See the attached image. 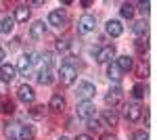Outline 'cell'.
I'll list each match as a JSON object with an SVG mask.
<instances>
[{"instance_id": "1", "label": "cell", "mask_w": 157, "mask_h": 140, "mask_svg": "<svg viewBox=\"0 0 157 140\" xmlns=\"http://www.w3.org/2000/svg\"><path fill=\"white\" fill-rule=\"evenodd\" d=\"M94 113H97V107H94L92 100H80L78 107H75V115L80 117V119H86V121L92 119Z\"/></svg>"}, {"instance_id": "6", "label": "cell", "mask_w": 157, "mask_h": 140, "mask_svg": "<svg viewBox=\"0 0 157 140\" xmlns=\"http://www.w3.org/2000/svg\"><path fill=\"white\" fill-rule=\"evenodd\" d=\"M97 61H98V63H103V65L113 63V61H115V48H113V46L98 48V50H97Z\"/></svg>"}, {"instance_id": "25", "label": "cell", "mask_w": 157, "mask_h": 140, "mask_svg": "<svg viewBox=\"0 0 157 140\" xmlns=\"http://www.w3.org/2000/svg\"><path fill=\"white\" fill-rule=\"evenodd\" d=\"M145 86H143V84L138 82V84H134V88H132V96L134 98H136V100H140V98H143V96H145Z\"/></svg>"}, {"instance_id": "14", "label": "cell", "mask_w": 157, "mask_h": 140, "mask_svg": "<svg viewBox=\"0 0 157 140\" xmlns=\"http://www.w3.org/2000/svg\"><path fill=\"white\" fill-rule=\"evenodd\" d=\"M120 100H121V88L120 86H115L113 90H109V92L105 94V103H107L109 107H115Z\"/></svg>"}, {"instance_id": "34", "label": "cell", "mask_w": 157, "mask_h": 140, "mask_svg": "<svg viewBox=\"0 0 157 140\" xmlns=\"http://www.w3.org/2000/svg\"><path fill=\"white\" fill-rule=\"evenodd\" d=\"M138 11L143 13V15H147V13H149V2H140V4H138Z\"/></svg>"}, {"instance_id": "2", "label": "cell", "mask_w": 157, "mask_h": 140, "mask_svg": "<svg viewBox=\"0 0 157 140\" xmlns=\"http://www.w3.org/2000/svg\"><path fill=\"white\" fill-rule=\"evenodd\" d=\"M59 75H61V82L65 84V86H71V84H75V80H78V69L73 67L71 63H65V65H61Z\"/></svg>"}, {"instance_id": "18", "label": "cell", "mask_w": 157, "mask_h": 140, "mask_svg": "<svg viewBox=\"0 0 157 140\" xmlns=\"http://www.w3.org/2000/svg\"><path fill=\"white\" fill-rule=\"evenodd\" d=\"M103 119H105V123L107 126H117V121H120V117H117V113H115V109H107L105 113H103Z\"/></svg>"}, {"instance_id": "5", "label": "cell", "mask_w": 157, "mask_h": 140, "mask_svg": "<svg viewBox=\"0 0 157 140\" xmlns=\"http://www.w3.org/2000/svg\"><path fill=\"white\" fill-rule=\"evenodd\" d=\"M17 98L25 103V105H32L34 100H36V92H34V88L32 86H27V84H21L19 88H17Z\"/></svg>"}, {"instance_id": "27", "label": "cell", "mask_w": 157, "mask_h": 140, "mask_svg": "<svg viewBox=\"0 0 157 140\" xmlns=\"http://www.w3.org/2000/svg\"><path fill=\"white\" fill-rule=\"evenodd\" d=\"M88 130H90V132H101V130H103V123L92 117V119H88Z\"/></svg>"}, {"instance_id": "10", "label": "cell", "mask_w": 157, "mask_h": 140, "mask_svg": "<svg viewBox=\"0 0 157 140\" xmlns=\"http://www.w3.org/2000/svg\"><path fill=\"white\" fill-rule=\"evenodd\" d=\"M105 32H107V36H111V38H120L121 32H124V25H121L117 19H109L107 25H105Z\"/></svg>"}, {"instance_id": "12", "label": "cell", "mask_w": 157, "mask_h": 140, "mask_svg": "<svg viewBox=\"0 0 157 140\" xmlns=\"http://www.w3.org/2000/svg\"><path fill=\"white\" fill-rule=\"evenodd\" d=\"M29 4H21V6H17L15 9V15H13V19H15V23H25L27 19H29Z\"/></svg>"}, {"instance_id": "9", "label": "cell", "mask_w": 157, "mask_h": 140, "mask_svg": "<svg viewBox=\"0 0 157 140\" xmlns=\"http://www.w3.org/2000/svg\"><path fill=\"white\" fill-rule=\"evenodd\" d=\"M115 67L121 71V73H128V71H132V67H134V61H132V57H128V55H121V57H115Z\"/></svg>"}, {"instance_id": "20", "label": "cell", "mask_w": 157, "mask_h": 140, "mask_svg": "<svg viewBox=\"0 0 157 140\" xmlns=\"http://www.w3.org/2000/svg\"><path fill=\"white\" fill-rule=\"evenodd\" d=\"M107 78H109V80H113V82H120V80H121V71L115 67V63H109V67H107Z\"/></svg>"}, {"instance_id": "22", "label": "cell", "mask_w": 157, "mask_h": 140, "mask_svg": "<svg viewBox=\"0 0 157 140\" xmlns=\"http://www.w3.org/2000/svg\"><path fill=\"white\" fill-rule=\"evenodd\" d=\"M132 32H134V36L143 38V36L147 34V23H145V21H138V23H134V25H132Z\"/></svg>"}, {"instance_id": "33", "label": "cell", "mask_w": 157, "mask_h": 140, "mask_svg": "<svg viewBox=\"0 0 157 140\" xmlns=\"http://www.w3.org/2000/svg\"><path fill=\"white\" fill-rule=\"evenodd\" d=\"M42 109H44V107H34V109L29 111V115H32V117H42V113H44Z\"/></svg>"}, {"instance_id": "15", "label": "cell", "mask_w": 157, "mask_h": 140, "mask_svg": "<svg viewBox=\"0 0 157 140\" xmlns=\"http://www.w3.org/2000/svg\"><path fill=\"white\" fill-rule=\"evenodd\" d=\"M55 82V75H52V71L48 67H44V69L38 71V84H42V86H50V84Z\"/></svg>"}, {"instance_id": "36", "label": "cell", "mask_w": 157, "mask_h": 140, "mask_svg": "<svg viewBox=\"0 0 157 140\" xmlns=\"http://www.w3.org/2000/svg\"><path fill=\"white\" fill-rule=\"evenodd\" d=\"M4 92H6V84L0 80V96H4Z\"/></svg>"}, {"instance_id": "19", "label": "cell", "mask_w": 157, "mask_h": 140, "mask_svg": "<svg viewBox=\"0 0 157 140\" xmlns=\"http://www.w3.org/2000/svg\"><path fill=\"white\" fill-rule=\"evenodd\" d=\"M34 136H36V132H34L32 126H21V130H19V140H34Z\"/></svg>"}, {"instance_id": "31", "label": "cell", "mask_w": 157, "mask_h": 140, "mask_svg": "<svg viewBox=\"0 0 157 140\" xmlns=\"http://www.w3.org/2000/svg\"><path fill=\"white\" fill-rule=\"evenodd\" d=\"M147 75H149V67H147L145 63H140L138 65V78L140 80H147Z\"/></svg>"}, {"instance_id": "30", "label": "cell", "mask_w": 157, "mask_h": 140, "mask_svg": "<svg viewBox=\"0 0 157 140\" xmlns=\"http://www.w3.org/2000/svg\"><path fill=\"white\" fill-rule=\"evenodd\" d=\"M25 57H27V61H29V65H36L38 61H40V52H34V50H32V52H27Z\"/></svg>"}, {"instance_id": "3", "label": "cell", "mask_w": 157, "mask_h": 140, "mask_svg": "<svg viewBox=\"0 0 157 140\" xmlns=\"http://www.w3.org/2000/svg\"><path fill=\"white\" fill-rule=\"evenodd\" d=\"M94 27H97V17L94 15H82L80 17V21H78V32L80 34H90V32H94Z\"/></svg>"}, {"instance_id": "17", "label": "cell", "mask_w": 157, "mask_h": 140, "mask_svg": "<svg viewBox=\"0 0 157 140\" xmlns=\"http://www.w3.org/2000/svg\"><path fill=\"white\" fill-rule=\"evenodd\" d=\"M13 29H15V19H13L11 15L2 17V21H0V34H11Z\"/></svg>"}, {"instance_id": "26", "label": "cell", "mask_w": 157, "mask_h": 140, "mask_svg": "<svg viewBox=\"0 0 157 140\" xmlns=\"http://www.w3.org/2000/svg\"><path fill=\"white\" fill-rule=\"evenodd\" d=\"M69 46H71V40H69V38H61V40H57V50H61V52L69 50Z\"/></svg>"}, {"instance_id": "35", "label": "cell", "mask_w": 157, "mask_h": 140, "mask_svg": "<svg viewBox=\"0 0 157 140\" xmlns=\"http://www.w3.org/2000/svg\"><path fill=\"white\" fill-rule=\"evenodd\" d=\"M78 140H94V138H92L90 134H80V136H78Z\"/></svg>"}, {"instance_id": "7", "label": "cell", "mask_w": 157, "mask_h": 140, "mask_svg": "<svg viewBox=\"0 0 157 140\" xmlns=\"http://www.w3.org/2000/svg\"><path fill=\"white\" fill-rule=\"evenodd\" d=\"M124 117H126L128 121H138V119L143 117V109H140V105H136V103L126 105L124 107Z\"/></svg>"}, {"instance_id": "37", "label": "cell", "mask_w": 157, "mask_h": 140, "mask_svg": "<svg viewBox=\"0 0 157 140\" xmlns=\"http://www.w3.org/2000/svg\"><path fill=\"white\" fill-rule=\"evenodd\" d=\"M80 4H82V6H84V9H88V6H90V4H92V2H90V0H82V2H80Z\"/></svg>"}, {"instance_id": "21", "label": "cell", "mask_w": 157, "mask_h": 140, "mask_svg": "<svg viewBox=\"0 0 157 140\" xmlns=\"http://www.w3.org/2000/svg\"><path fill=\"white\" fill-rule=\"evenodd\" d=\"M120 13H121L124 19H132V17H134V4H132V2H124L121 9H120Z\"/></svg>"}, {"instance_id": "24", "label": "cell", "mask_w": 157, "mask_h": 140, "mask_svg": "<svg viewBox=\"0 0 157 140\" xmlns=\"http://www.w3.org/2000/svg\"><path fill=\"white\" fill-rule=\"evenodd\" d=\"M29 67H32V65H29V61H27V57H25V55L17 61V71H21L23 75L27 73V69H29Z\"/></svg>"}, {"instance_id": "11", "label": "cell", "mask_w": 157, "mask_h": 140, "mask_svg": "<svg viewBox=\"0 0 157 140\" xmlns=\"http://www.w3.org/2000/svg\"><path fill=\"white\" fill-rule=\"evenodd\" d=\"M65 13L61 11V9H55V11L48 13V25H52V27H61V25H65Z\"/></svg>"}, {"instance_id": "8", "label": "cell", "mask_w": 157, "mask_h": 140, "mask_svg": "<svg viewBox=\"0 0 157 140\" xmlns=\"http://www.w3.org/2000/svg\"><path fill=\"white\" fill-rule=\"evenodd\" d=\"M15 78H17V67L11 65V63H2V65H0V80L4 84H9V82H13Z\"/></svg>"}, {"instance_id": "13", "label": "cell", "mask_w": 157, "mask_h": 140, "mask_svg": "<svg viewBox=\"0 0 157 140\" xmlns=\"http://www.w3.org/2000/svg\"><path fill=\"white\" fill-rule=\"evenodd\" d=\"M44 34H46V25H44V21H34V23L29 25V36H32L34 40L44 38Z\"/></svg>"}, {"instance_id": "39", "label": "cell", "mask_w": 157, "mask_h": 140, "mask_svg": "<svg viewBox=\"0 0 157 140\" xmlns=\"http://www.w3.org/2000/svg\"><path fill=\"white\" fill-rule=\"evenodd\" d=\"M59 140H69V138H65V136H61V138Z\"/></svg>"}, {"instance_id": "23", "label": "cell", "mask_w": 157, "mask_h": 140, "mask_svg": "<svg viewBox=\"0 0 157 140\" xmlns=\"http://www.w3.org/2000/svg\"><path fill=\"white\" fill-rule=\"evenodd\" d=\"M0 111H2L4 115H11L13 111H15V105H13V100H9V98H4V100L0 103Z\"/></svg>"}, {"instance_id": "38", "label": "cell", "mask_w": 157, "mask_h": 140, "mask_svg": "<svg viewBox=\"0 0 157 140\" xmlns=\"http://www.w3.org/2000/svg\"><path fill=\"white\" fill-rule=\"evenodd\" d=\"M2 59H4V50H2V46H0V65H2Z\"/></svg>"}, {"instance_id": "4", "label": "cell", "mask_w": 157, "mask_h": 140, "mask_svg": "<svg viewBox=\"0 0 157 140\" xmlns=\"http://www.w3.org/2000/svg\"><path fill=\"white\" fill-rule=\"evenodd\" d=\"M94 94H97V86L92 82H80L78 84V96L82 100H92Z\"/></svg>"}, {"instance_id": "28", "label": "cell", "mask_w": 157, "mask_h": 140, "mask_svg": "<svg viewBox=\"0 0 157 140\" xmlns=\"http://www.w3.org/2000/svg\"><path fill=\"white\" fill-rule=\"evenodd\" d=\"M6 138L9 140H19V132L15 130V126H9V128H6Z\"/></svg>"}, {"instance_id": "16", "label": "cell", "mask_w": 157, "mask_h": 140, "mask_svg": "<svg viewBox=\"0 0 157 140\" xmlns=\"http://www.w3.org/2000/svg\"><path fill=\"white\" fill-rule=\"evenodd\" d=\"M48 109L55 111V113H61L65 109V98L61 94H52V98H50V103H48Z\"/></svg>"}, {"instance_id": "32", "label": "cell", "mask_w": 157, "mask_h": 140, "mask_svg": "<svg viewBox=\"0 0 157 140\" xmlns=\"http://www.w3.org/2000/svg\"><path fill=\"white\" fill-rule=\"evenodd\" d=\"M136 50L143 55V52H147V40H143V38H138L136 40Z\"/></svg>"}, {"instance_id": "29", "label": "cell", "mask_w": 157, "mask_h": 140, "mask_svg": "<svg viewBox=\"0 0 157 140\" xmlns=\"http://www.w3.org/2000/svg\"><path fill=\"white\" fill-rule=\"evenodd\" d=\"M132 140H149L147 130H138V132H134V134H132Z\"/></svg>"}]
</instances>
